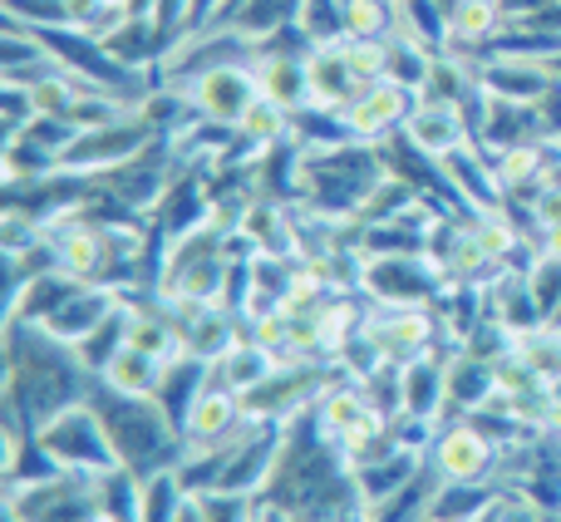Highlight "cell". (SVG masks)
<instances>
[{
    "mask_svg": "<svg viewBox=\"0 0 561 522\" xmlns=\"http://www.w3.org/2000/svg\"><path fill=\"white\" fill-rule=\"evenodd\" d=\"M35 444L55 458L65 474H94L108 478L124 468L118 458V444L108 434L104 415L94 409V399H79V405H65L59 415H49L45 424L35 429Z\"/></svg>",
    "mask_w": 561,
    "mask_h": 522,
    "instance_id": "cell-1",
    "label": "cell"
},
{
    "mask_svg": "<svg viewBox=\"0 0 561 522\" xmlns=\"http://www.w3.org/2000/svg\"><path fill=\"white\" fill-rule=\"evenodd\" d=\"M503 444L478 419H448L428 444V474L438 484H488L497 474Z\"/></svg>",
    "mask_w": 561,
    "mask_h": 522,
    "instance_id": "cell-2",
    "label": "cell"
},
{
    "mask_svg": "<svg viewBox=\"0 0 561 522\" xmlns=\"http://www.w3.org/2000/svg\"><path fill=\"white\" fill-rule=\"evenodd\" d=\"M183 94L203 124L237 128L247 118V109L262 99V84H256L252 59H227V65L197 69L193 79H183Z\"/></svg>",
    "mask_w": 561,
    "mask_h": 522,
    "instance_id": "cell-3",
    "label": "cell"
},
{
    "mask_svg": "<svg viewBox=\"0 0 561 522\" xmlns=\"http://www.w3.org/2000/svg\"><path fill=\"white\" fill-rule=\"evenodd\" d=\"M404 138L419 148V154L438 158V163L454 158L458 148L478 144L473 124H468V104H454V99H424V94H419L414 114H409Z\"/></svg>",
    "mask_w": 561,
    "mask_h": 522,
    "instance_id": "cell-4",
    "label": "cell"
},
{
    "mask_svg": "<svg viewBox=\"0 0 561 522\" xmlns=\"http://www.w3.org/2000/svg\"><path fill=\"white\" fill-rule=\"evenodd\" d=\"M444 173H448V183H454L458 203H463L468 213H493V207L507 203L503 183H497V173H493V158H488L478 144H468V148H458L454 158H444Z\"/></svg>",
    "mask_w": 561,
    "mask_h": 522,
    "instance_id": "cell-5",
    "label": "cell"
},
{
    "mask_svg": "<svg viewBox=\"0 0 561 522\" xmlns=\"http://www.w3.org/2000/svg\"><path fill=\"white\" fill-rule=\"evenodd\" d=\"M306 79H310V109H345L350 99L359 94V79L355 69L345 65V49H340V39H330V45H310L306 49Z\"/></svg>",
    "mask_w": 561,
    "mask_h": 522,
    "instance_id": "cell-6",
    "label": "cell"
},
{
    "mask_svg": "<svg viewBox=\"0 0 561 522\" xmlns=\"http://www.w3.org/2000/svg\"><path fill=\"white\" fill-rule=\"evenodd\" d=\"M256 69V84H262L266 99H276L280 109L300 114L310 109V79H306V55H290V49H276V45H262L252 59Z\"/></svg>",
    "mask_w": 561,
    "mask_h": 522,
    "instance_id": "cell-7",
    "label": "cell"
},
{
    "mask_svg": "<svg viewBox=\"0 0 561 522\" xmlns=\"http://www.w3.org/2000/svg\"><path fill=\"white\" fill-rule=\"evenodd\" d=\"M99 385L124 399H158V389H163V365L148 360L144 350H134V345H118L114 355L99 365Z\"/></svg>",
    "mask_w": 561,
    "mask_h": 522,
    "instance_id": "cell-8",
    "label": "cell"
},
{
    "mask_svg": "<svg viewBox=\"0 0 561 522\" xmlns=\"http://www.w3.org/2000/svg\"><path fill=\"white\" fill-rule=\"evenodd\" d=\"M213 375L222 379V385H232L237 395L247 399V395H256L262 385H272V379L280 375V365H276V350H266L256 336H242V340H237V345L213 365Z\"/></svg>",
    "mask_w": 561,
    "mask_h": 522,
    "instance_id": "cell-9",
    "label": "cell"
},
{
    "mask_svg": "<svg viewBox=\"0 0 561 522\" xmlns=\"http://www.w3.org/2000/svg\"><path fill=\"white\" fill-rule=\"evenodd\" d=\"M488 158H493V173L507 197H533L547 178V138H523V144H507Z\"/></svg>",
    "mask_w": 561,
    "mask_h": 522,
    "instance_id": "cell-10",
    "label": "cell"
},
{
    "mask_svg": "<svg viewBox=\"0 0 561 522\" xmlns=\"http://www.w3.org/2000/svg\"><path fill=\"white\" fill-rule=\"evenodd\" d=\"M507 30L497 0H454L448 5V49H488Z\"/></svg>",
    "mask_w": 561,
    "mask_h": 522,
    "instance_id": "cell-11",
    "label": "cell"
},
{
    "mask_svg": "<svg viewBox=\"0 0 561 522\" xmlns=\"http://www.w3.org/2000/svg\"><path fill=\"white\" fill-rule=\"evenodd\" d=\"M399 30L394 0H345V35L355 39H389Z\"/></svg>",
    "mask_w": 561,
    "mask_h": 522,
    "instance_id": "cell-12",
    "label": "cell"
},
{
    "mask_svg": "<svg viewBox=\"0 0 561 522\" xmlns=\"http://www.w3.org/2000/svg\"><path fill=\"white\" fill-rule=\"evenodd\" d=\"M527 296L537 300V310H542V320H552L561 310V257L552 252H537L527 257Z\"/></svg>",
    "mask_w": 561,
    "mask_h": 522,
    "instance_id": "cell-13",
    "label": "cell"
},
{
    "mask_svg": "<svg viewBox=\"0 0 561 522\" xmlns=\"http://www.w3.org/2000/svg\"><path fill=\"white\" fill-rule=\"evenodd\" d=\"M340 49H345V65L355 69L359 84L389 79V39H355V35H340Z\"/></svg>",
    "mask_w": 561,
    "mask_h": 522,
    "instance_id": "cell-14",
    "label": "cell"
},
{
    "mask_svg": "<svg viewBox=\"0 0 561 522\" xmlns=\"http://www.w3.org/2000/svg\"><path fill=\"white\" fill-rule=\"evenodd\" d=\"M173 522H207V508H203V498L187 488V498H183V508H178V518Z\"/></svg>",
    "mask_w": 561,
    "mask_h": 522,
    "instance_id": "cell-15",
    "label": "cell"
},
{
    "mask_svg": "<svg viewBox=\"0 0 561 522\" xmlns=\"http://www.w3.org/2000/svg\"><path fill=\"white\" fill-rule=\"evenodd\" d=\"M537 252L561 257V223H557V227H542V232H537Z\"/></svg>",
    "mask_w": 561,
    "mask_h": 522,
    "instance_id": "cell-16",
    "label": "cell"
},
{
    "mask_svg": "<svg viewBox=\"0 0 561 522\" xmlns=\"http://www.w3.org/2000/svg\"><path fill=\"white\" fill-rule=\"evenodd\" d=\"M542 434H552V439H561V395L552 399V415H547V429Z\"/></svg>",
    "mask_w": 561,
    "mask_h": 522,
    "instance_id": "cell-17",
    "label": "cell"
},
{
    "mask_svg": "<svg viewBox=\"0 0 561 522\" xmlns=\"http://www.w3.org/2000/svg\"><path fill=\"white\" fill-rule=\"evenodd\" d=\"M104 5H128V10H134V5H138V0H104Z\"/></svg>",
    "mask_w": 561,
    "mask_h": 522,
    "instance_id": "cell-18",
    "label": "cell"
}]
</instances>
